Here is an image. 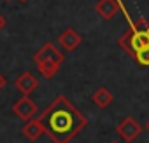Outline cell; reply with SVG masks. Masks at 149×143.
<instances>
[{"label": "cell", "instance_id": "cell-1", "mask_svg": "<svg viewBox=\"0 0 149 143\" xmlns=\"http://www.w3.org/2000/svg\"><path fill=\"white\" fill-rule=\"evenodd\" d=\"M53 143H70L86 126L88 117L65 96H56L39 115Z\"/></svg>", "mask_w": 149, "mask_h": 143}, {"label": "cell", "instance_id": "cell-2", "mask_svg": "<svg viewBox=\"0 0 149 143\" xmlns=\"http://www.w3.org/2000/svg\"><path fill=\"white\" fill-rule=\"evenodd\" d=\"M118 45L126 51L132 58L135 56V52L146 45H149V21L144 18H139L119 38H118Z\"/></svg>", "mask_w": 149, "mask_h": 143}, {"label": "cell", "instance_id": "cell-3", "mask_svg": "<svg viewBox=\"0 0 149 143\" xmlns=\"http://www.w3.org/2000/svg\"><path fill=\"white\" fill-rule=\"evenodd\" d=\"M33 61L39 66V72L46 77L51 79L58 74V70L63 63V54L56 49L54 44L46 42L35 54H33Z\"/></svg>", "mask_w": 149, "mask_h": 143}, {"label": "cell", "instance_id": "cell-4", "mask_svg": "<svg viewBox=\"0 0 149 143\" xmlns=\"http://www.w3.org/2000/svg\"><path fill=\"white\" fill-rule=\"evenodd\" d=\"M116 133L121 136V140H125L126 143L135 141L140 133H142V126L133 119V117H125L118 126H116Z\"/></svg>", "mask_w": 149, "mask_h": 143}, {"label": "cell", "instance_id": "cell-5", "mask_svg": "<svg viewBox=\"0 0 149 143\" xmlns=\"http://www.w3.org/2000/svg\"><path fill=\"white\" fill-rule=\"evenodd\" d=\"M35 112H37L35 101H33L30 96H25V94L13 105V113H14L18 119H21V120H30V119L35 115Z\"/></svg>", "mask_w": 149, "mask_h": 143}, {"label": "cell", "instance_id": "cell-6", "mask_svg": "<svg viewBox=\"0 0 149 143\" xmlns=\"http://www.w3.org/2000/svg\"><path fill=\"white\" fill-rule=\"evenodd\" d=\"M14 86H16V89H18L21 94L28 96V94H32V93L37 89L39 80L35 79V75L32 74V72H23V74L14 80Z\"/></svg>", "mask_w": 149, "mask_h": 143}, {"label": "cell", "instance_id": "cell-7", "mask_svg": "<svg viewBox=\"0 0 149 143\" xmlns=\"http://www.w3.org/2000/svg\"><path fill=\"white\" fill-rule=\"evenodd\" d=\"M58 42L60 45L65 49V51H76L79 47V44L83 42V37L74 30V28H67L60 37H58Z\"/></svg>", "mask_w": 149, "mask_h": 143}, {"label": "cell", "instance_id": "cell-8", "mask_svg": "<svg viewBox=\"0 0 149 143\" xmlns=\"http://www.w3.org/2000/svg\"><path fill=\"white\" fill-rule=\"evenodd\" d=\"M95 9L100 18H104L105 21H111L119 11V4H118V0H98Z\"/></svg>", "mask_w": 149, "mask_h": 143}, {"label": "cell", "instance_id": "cell-9", "mask_svg": "<svg viewBox=\"0 0 149 143\" xmlns=\"http://www.w3.org/2000/svg\"><path fill=\"white\" fill-rule=\"evenodd\" d=\"M21 133H23V134H25V138H26V140H30V141H37L42 134H46L44 126H42V122H40L39 119H30V120L23 126Z\"/></svg>", "mask_w": 149, "mask_h": 143}, {"label": "cell", "instance_id": "cell-10", "mask_svg": "<svg viewBox=\"0 0 149 143\" xmlns=\"http://www.w3.org/2000/svg\"><path fill=\"white\" fill-rule=\"evenodd\" d=\"M91 100H93V103H95L98 108L104 110V108L111 107V103L114 101V96H112V93H111L107 87H98V89L93 93Z\"/></svg>", "mask_w": 149, "mask_h": 143}, {"label": "cell", "instance_id": "cell-11", "mask_svg": "<svg viewBox=\"0 0 149 143\" xmlns=\"http://www.w3.org/2000/svg\"><path fill=\"white\" fill-rule=\"evenodd\" d=\"M133 59H135L140 66H149V45H146V47L139 49V51L135 52Z\"/></svg>", "mask_w": 149, "mask_h": 143}, {"label": "cell", "instance_id": "cell-12", "mask_svg": "<svg viewBox=\"0 0 149 143\" xmlns=\"http://www.w3.org/2000/svg\"><path fill=\"white\" fill-rule=\"evenodd\" d=\"M6 25H7V19L4 18V14H0V32L6 28Z\"/></svg>", "mask_w": 149, "mask_h": 143}, {"label": "cell", "instance_id": "cell-13", "mask_svg": "<svg viewBox=\"0 0 149 143\" xmlns=\"http://www.w3.org/2000/svg\"><path fill=\"white\" fill-rule=\"evenodd\" d=\"M6 84H7V80H6V77L0 74V91H2L4 87H6Z\"/></svg>", "mask_w": 149, "mask_h": 143}, {"label": "cell", "instance_id": "cell-14", "mask_svg": "<svg viewBox=\"0 0 149 143\" xmlns=\"http://www.w3.org/2000/svg\"><path fill=\"white\" fill-rule=\"evenodd\" d=\"M146 129H147V133H149V120H147V124H146Z\"/></svg>", "mask_w": 149, "mask_h": 143}, {"label": "cell", "instance_id": "cell-15", "mask_svg": "<svg viewBox=\"0 0 149 143\" xmlns=\"http://www.w3.org/2000/svg\"><path fill=\"white\" fill-rule=\"evenodd\" d=\"M19 2H23V4H25V2H28V0H19Z\"/></svg>", "mask_w": 149, "mask_h": 143}, {"label": "cell", "instance_id": "cell-16", "mask_svg": "<svg viewBox=\"0 0 149 143\" xmlns=\"http://www.w3.org/2000/svg\"><path fill=\"white\" fill-rule=\"evenodd\" d=\"M4 2H11V0H4Z\"/></svg>", "mask_w": 149, "mask_h": 143}, {"label": "cell", "instance_id": "cell-17", "mask_svg": "<svg viewBox=\"0 0 149 143\" xmlns=\"http://www.w3.org/2000/svg\"><path fill=\"white\" fill-rule=\"evenodd\" d=\"M112 143H119V141H112Z\"/></svg>", "mask_w": 149, "mask_h": 143}]
</instances>
